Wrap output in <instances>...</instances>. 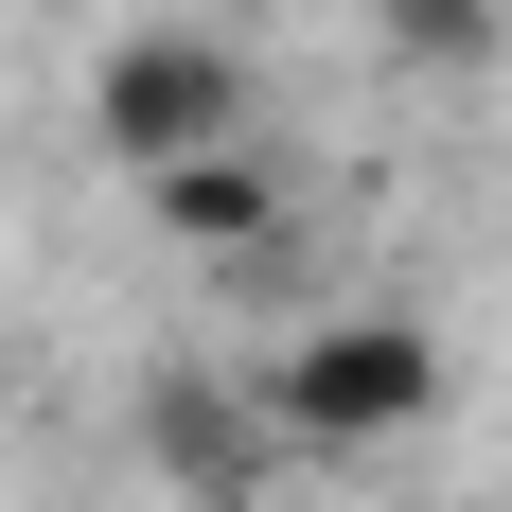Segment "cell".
<instances>
[{
	"label": "cell",
	"instance_id": "cell-1",
	"mask_svg": "<svg viewBox=\"0 0 512 512\" xmlns=\"http://www.w3.org/2000/svg\"><path fill=\"white\" fill-rule=\"evenodd\" d=\"M248 389H265V424H283V460H371V442H424V424L460 407V354H442L424 318L354 301V318H301Z\"/></svg>",
	"mask_w": 512,
	"mask_h": 512
},
{
	"label": "cell",
	"instance_id": "cell-2",
	"mask_svg": "<svg viewBox=\"0 0 512 512\" xmlns=\"http://www.w3.org/2000/svg\"><path fill=\"white\" fill-rule=\"evenodd\" d=\"M89 142L124 159V177H177V159H230L248 142V53L212 36V18H142V36H106V71H89Z\"/></svg>",
	"mask_w": 512,
	"mask_h": 512
},
{
	"label": "cell",
	"instance_id": "cell-3",
	"mask_svg": "<svg viewBox=\"0 0 512 512\" xmlns=\"http://www.w3.org/2000/svg\"><path fill=\"white\" fill-rule=\"evenodd\" d=\"M142 442H159V477H177L195 512H248V495H265V460H283L265 389H248V371H212V354H177V371L142 389Z\"/></svg>",
	"mask_w": 512,
	"mask_h": 512
},
{
	"label": "cell",
	"instance_id": "cell-4",
	"mask_svg": "<svg viewBox=\"0 0 512 512\" xmlns=\"http://www.w3.org/2000/svg\"><path fill=\"white\" fill-rule=\"evenodd\" d=\"M159 248H195V265H283V177H265L248 142H230V159H177V177H159Z\"/></svg>",
	"mask_w": 512,
	"mask_h": 512
},
{
	"label": "cell",
	"instance_id": "cell-5",
	"mask_svg": "<svg viewBox=\"0 0 512 512\" xmlns=\"http://www.w3.org/2000/svg\"><path fill=\"white\" fill-rule=\"evenodd\" d=\"M371 36H389V71H424V89H477L512 53V0H371Z\"/></svg>",
	"mask_w": 512,
	"mask_h": 512
},
{
	"label": "cell",
	"instance_id": "cell-6",
	"mask_svg": "<svg viewBox=\"0 0 512 512\" xmlns=\"http://www.w3.org/2000/svg\"><path fill=\"white\" fill-rule=\"evenodd\" d=\"M0 407H18V371H0Z\"/></svg>",
	"mask_w": 512,
	"mask_h": 512
}]
</instances>
